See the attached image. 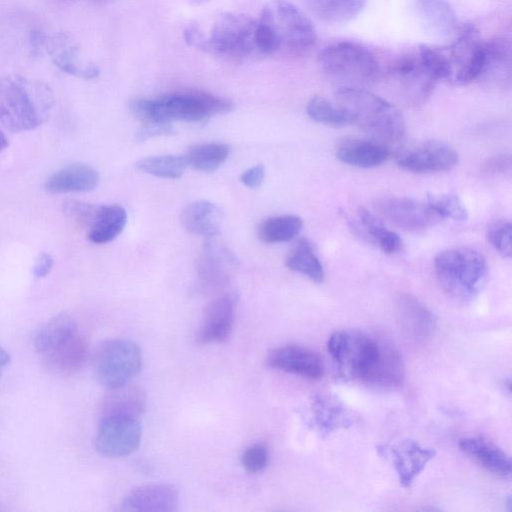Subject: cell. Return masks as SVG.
I'll use <instances>...</instances> for the list:
<instances>
[{"mask_svg":"<svg viewBox=\"0 0 512 512\" xmlns=\"http://www.w3.org/2000/svg\"><path fill=\"white\" fill-rule=\"evenodd\" d=\"M350 228L385 254L392 255L402 250L403 241L399 234L387 228L377 215L366 208L358 209L356 218L350 221Z\"/></svg>","mask_w":512,"mask_h":512,"instance_id":"cell-23","label":"cell"},{"mask_svg":"<svg viewBox=\"0 0 512 512\" xmlns=\"http://www.w3.org/2000/svg\"><path fill=\"white\" fill-rule=\"evenodd\" d=\"M47 34L39 29H34L30 32L29 43L31 54L35 57L43 56V50L46 42Z\"/></svg>","mask_w":512,"mask_h":512,"instance_id":"cell-46","label":"cell"},{"mask_svg":"<svg viewBox=\"0 0 512 512\" xmlns=\"http://www.w3.org/2000/svg\"><path fill=\"white\" fill-rule=\"evenodd\" d=\"M108 390L102 405V417L118 415L138 418L145 411L146 395L140 387L127 383Z\"/></svg>","mask_w":512,"mask_h":512,"instance_id":"cell-30","label":"cell"},{"mask_svg":"<svg viewBox=\"0 0 512 512\" xmlns=\"http://www.w3.org/2000/svg\"><path fill=\"white\" fill-rule=\"evenodd\" d=\"M458 159V153L451 145L428 140L401 153L397 163L406 171L425 174L449 171L457 165Z\"/></svg>","mask_w":512,"mask_h":512,"instance_id":"cell-13","label":"cell"},{"mask_svg":"<svg viewBox=\"0 0 512 512\" xmlns=\"http://www.w3.org/2000/svg\"><path fill=\"white\" fill-rule=\"evenodd\" d=\"M257 21L242 13L219 14L208 29L191 23L184 30L186 43L203 52L233 62H243L259 53L256 46Z\"/></svg>","mask_w":512,"mask_h":512,"instance_id":"cell-3","label":"cell"},{"mask_svg":"<svg viewBox=\"0 0 512 512\" xmlns=\"http://www.w3.org/2000/svg\"><path fill=\"white\" fill-rule=\"evenodd\" d=\"M78 330L75 321L67 314L61 313L49 319L37 331L34 347L39 354L45 353L54 344Z\"/></svg>","mask_w":512,"mask_h":512,"instance_id":"cell-37","label":"cell"},{"mask_svg":"<svg viewBox=\"0 0 512 512\" xmlns=\"http://www.w3.org/2000/svg\"><path fill=\"white\" fill-rule=\"evenodd\" d=\"M388 72L414 100H423L429 96L438 82L418 48L398 57Z\"/></svg>","mask_w":512,"mask_h":512,"instance_id":"cell-15","label":"cell"},{"mask_svg":"<svg viewBox=\"0 0 512 512\" xmlns=\"http://www.w3.org/2000/svg\"><path fill=\"white\" fill-rule=\"evenodd\" d=\"M400 484L408 488L435 457L434 449L422 447L414 440L406 439L388 448Z\"/></svg>","mask_w":512,"mask_h":512,"instance_id":"cell-21","label":"cell"},{"mask_svg":"<svg viewBox=\"0 0 512 512\" xmlns=\"http://www.w3.org/2000/svg\"><path fill=\"white\" fill-rule=\"evenodd\" d=\"M311 11L330 24L346 23L364 9L366 0H305Z\"/></svg>","mask_w":512,"mask_h":512,"instance_id":"cell-32","label":"cell"},{"mask_svg":"<svg viewBox=\"0 0 512 512\" xmlns=\"http://www.w3.org/2000/svg\"><path fill=\"white\" fill-rule=\"evenodd\" d=\"M236 308L233 293L222 294L213 299L205 308L203 320L197 333L200 343L222 342L232 330Z\"/></svg>","mask_w":512,"mask_h":512,"instance_id":"cell-18","label":"cell"},{"mask_svg":"<svg viewBox=\"0 0 512 512\" xmlns=\"http://www.w3.org/2000/svg\"><path fill=\"white\" fill-rule=\"evenodd\" d=\"M487 239L493 248L504 258L512 254V225L510 221L500 219L487 228Z\"/></svg>","mask_w":512,"mask_h":512,"instance_id":"cell-40","label":"cell"},{"mask_svg":"<svg viewBox=\"0 0 512 512\" xmlns=\"http://www.w3.org/2000/svg\"><path fill=\"white\" fill-rule=\"evenodd\" d=\"M445 58L448 83L466 85L480 79L486 57V41L471 24L460 26L453 42L441 46Z\"/></svg>","mask_w":512,"mask_h":512,"instance_id":"cell-9","label":"cell"},{"mask_svg":"<svg viewBox=\"0 0 512 512\" xmlns=\"http://www.w3.org/2000/svg\"><path fill=\"white\" fill-rule=\"evenodd\" d=\"M174 132L171 123H151L142 125L140 130L136 134V140L138 142L145 141L149 138L156 136L171 135Z\"/></svg>","mask_w":512,"mask_h":512,"instance_id":"cell-43","label":"cell"},{"mask_svg":"<svg viewBox=\"0 0 512 512\" xmlns=\"http://www.w3.org/2000/svg\"><path fill=\"white\" fill-rule=\"evenodd\" d=\"M127 222L125 209L119 204H89L79 227L85 230L87 239L95 244L114 240L124 230Z\"/></svg>","mask_w":512,"mask_h":512,"instance_id":"cell-16","label":"cell"},{"mask_svg":"<svg viewBox=\"0 0 512 512\" xmlns=\"http://www.w3.org/2000/svg\"><path fill=\"white\" fill-rule=\"evenodd\" d=\"M63 1H72V0H63Z\"/></svg>","mask_w":512,"mask_h":512,"instance_id":"cell-51","label":"cell"},{"mask_svg":"<svg viewBox=\"0 0 512 512\" xmlns=\"http://www.w3.org/2000/svg\"><path fill=\"white\" fill-rule=\"evenodd\" d=\"M413 8L424 30L432 36H455L461 26L448 0H413Z\"/></svg>","mask_w":512,"mask_h":512,"instance_id":"cell-20","label":"cell"},{"mask_svg":"<svg viewBox=\"0 0 512 512\" xmlns=\"http://www.w3.org/2000/svg\"><path fill=\"white\" fill-rule=\"evenodd\" d=\"M481 171L493 176L510 174L511 158L505 154L493 156L482 163Z\"/></svg>","mask_w":512,"mask_h":512,"instance_id":"cell-42","label":"cell"},{"mask_svg":"<svg viewBox=\"0 0 512 512\" xmlns=\"http://www.w3.org/2000/svg\"><path fill=\"white\" fill-rule=\"evenodd\" d=\"M323 75L337 88H365L379 78L381 67L374 54L348 41L324 47L317 57Z\"/></svg>","mask_w":512,"mask_h":512,"instance_id":"cell-8","label":"cell"},{"mask_svg":"<svg viewBox=\"0 0 512 512\" xmlns=\"http://www.w3.org/2000/svg\"><path fill=\"white\" fill-rule=\"evenodd\" d=\"M141 366L140 348L135 342L124 339L102 343L96 349L92 361L96 380L107 389L129 383Z\"/></svg>","mask_w":512,"mask_h":512,"instance_id":"cell-10","label":"cell"},{"mask_svg":"<svg viewBox=\"0 0 512 512\" xmlns=\"http://www.w3.org/2000/svg\"><path fill=\"white\" fill-rule=\"evenodd\" d=\"M285 265L315 283H322L325 271L312 244L305 238L299 239L287 253Z\"/></svg>","mask_w":512,"mask_h":512,"instance_id":"cell-31","label":"cell"},{"mask_svg":"<svg viewBox=\"0 0 512 512\" xmlns=\"http://www.w3.org/2000/svg\"><path fill=\"white\" fill-rule=\"evenodd\" d=\"M374 209L393 224L413 231L432 227L442 220L427 201L411 197H382L374 202Z\"/></svg>","mask_w":512,"mask_h":512,"instance_id":"cell-12","label":"cell"},{"mask_svg":"<svg viewBox=\"0 0 512 512\" xmlns=\"http://www.w3.org/2000/svg\"><path fill=\"white\" fill-rule=\"evenodd\" d=\"M180 221L182 226L192 234L213 237L221 231L223 212L212 202L195 201L182 210Z\"/></svg>","mask_w":512,"mask_h":512,"instance_id":"cell-28","label":"cell"},{"mask_svg":"<svg viewBox=\"0 0 512 512\" xmlns=\"http://www.w3.org/2000/svg\"><path fill=\"white\" fill-rule=\"evenodd\" d=\"M311 411L313 422L323 436L339 428L349 427L355 420L352 413L340 401L327 395L315 396Z\"/></svg>","mask_w":512,"mask_h":512,"instance_id":"cell-29","label":"cell"},{"mask_svg":"<svg viewBox=\"0 0 512 512\" xmlns=\"http://www.w3.org/2000/svg\"><path fill=\"white\" fill-rule=\"evenodd\" d=\"M434 269L441 288L452 298L469 302L484 288L488 266L484 256L471 247H452L434 258Z\"/></svg>","mask_w":512,"mask_h":512,"instance_id":"cell-7","label":"cell"},{"mask_svg":"<svg viewBox=\"0 0 512 512\" xmlns=\"http://www.w3.org/2000/svg\"><path fill=\"white\" fill-rule=\"evenodd\" d=\"M336 157L343 163L358 168H375L391 154L385 144L370 138H346L336 147Z\"/></svg>","mask_w":512,"mask_h":512,"instance_id":"cell-25","label":"cell"},{"mask_svg":"<svg viewBox=\"0 0 512 512\" xmlns=\"http://www.w3.org/2000/svg\"><path fill=\"white\" fill-rule=\"evenodd\" d=\"M510 43L505 38L486 41V57L481 78L492 80L510 79L511 71Z\"/></svg>","mask_w":512,"mask_h":512,"instance_id":"cell-34","label":"cell"},{"mask_svg":"<svg viewBox=\"0 0 512 512\" xmlns=\"http://www.w3.org/2000/svg\"><path fill=\"white\" fill-rule=\"evenodd\" d=\"M460 450L490 473L506 479L511 475L509 456L482 437H467L459 441Z\"/></svg>","mask_w":512,"mask_h":512,"instance_id":"cell-27","label":"cell"},{"mask_svg":"<svg viewBox=\"0 0 512 512\" xmlns=\"http://www.w3.org/2000/svg\"><path fill=\"white\" fill-rule=\"evenodd\" d=\"M306 112L311 119L324 125L342 127L354 124L349 111L323 96H313L307 103Z\"/></svg>","mask_w":512,"mask_h":512,"instance_id":"cell-36","label":"cell"},{"mask_svg":"<svg viewBox=\"0 0 512 512\" xmlns=\"http://www.w3.org/2000/svg\"><path fill=\"white\" fill-rule=\"evenodd\" d=\"M265 361L270 368L310 380H318L324 373L321 358L314 351L303 346L285 345L274 348L268 353Z\"/></svg>","mask_w":512,"mask_h":512,"instance_id":"cell-17","label":"cell"},{"mask_svg":"<svg viewBox=\"0 0 512 512\" xmlns=\"http://www.w3.org/2000/svg\"><path fill=\"white\" fill-rule=\"evenodd\" d=\"M426 201L442 220L447 218L454 221H465L468 218L466 206L455 194H429Z\"/></svg>","mask_w":512,"mask_h":512,"instance_id":"cell-39","label":"cell"},{"mask_svg":"<svg viewBox=\"0 0 512 512\" xmlns=\"http://www.w3.org/2000/svg\"><path fill=\"white\" fill-rule=\"evenodd\" d=\"M188 164L184 155H158L140 159L136 168L143 173L167 179L180 178Z\"/></svg>","mask_w":512,"mask_h":512,"instance_id":"cell-38","label":"cell"},{"mask_svg":"<svg viewBox=\"0 0 512 512\" xmlns=\"http://www.w3.org/2000/svg\"><path fill=\"white\" fill-rule=\"evenodd\" d=\"M87 355L88 344L78 330L42 354L49 368L67 375L77 372L84 365Z\"/></svg>","mask_w":512,"mask_h":512,"instance_id":"cell-24","label":"cell"},{"mask_svg":"<svg viewBox=\"0 0 512 512\" xmlns=\"http://www.w3.org/2000/svg\"><path fill=\"white\" fill-rule=\"evenodd\" d=\"M91 1L98 5H106V4L112 3L116 0H91Z\"/></svg>","mask_w":512,"mask_h":512,"instance_id":"cell-49","label":"cell"},{"mask_svg":"<svg viewBox=\"0 0 512 512\" xmlns=\"http://www.w3.org/2000/svg\"><path fill=\"white\" fill-rule=\"evenodd\" d=\"M178 492L170 484H150L132 490L122 501L121 510L168 512L177 509Z\"/></svg>","mask_w":512,"mask_h":512,"instance_id":"cell-22","label":"cell"},{"mask_svg":"<svg viewBox=\"0 0 512 512\" xmlns=\"http://www.w3.org/2000/svg\"><path fill=\"white\" fill-rule=\"evenodd\" d=\"M336 102L354 118L368 138L390 149L405 135V122L399 109L384 98L365 88H337Z\"/></svg>","mask_w":512,"mask_h":512,"instance_id":"cell-6","label":"cell"},{"mask_svg":"<svg viewBox=\"0 0 512 512\" xmlns=\"http://www.w3.org/2000/svg\"><path fill=\"white\" fill-rule=\"evenodd\" d=\"M43 55L60 71L86 80L97 78L98 66L81 57L80 48L68 33L47 34Z\"/></svg>","mask_w":512,"mask_h":512,"instance_id":"cell-14","label":"cell"},{"mask_svg":"<svg viewBox=\"0 0 512 512\" xmlns=\"http://www.w3.org/2000/svg\"><path fill=\"white\" fill-rule=\"evenodd\" d=\"M268 451L263 444H254L248 447L242 457L241 463L248 473L261 472L267 465Z\"/></svg>","mask_w":512,"mask_h":512,"instance_id":"cell-41","label":"cell"},{"mask_svg":"<svg viewBox=\"0 0 512 512\" xmlns=\"http://www.w3.org/2000/svg\"><path fill=\"white\" fill-rule=\"evenodd\" d=\"M54 102L53 91L41 80L17 74L0 79V122L13 133L41 126Z\"/></svg>","mask_w":512,"mask_h":512,"instance_id":"cell-4","label":"cell"},{"mask_svg":"<svg viewBox=\"0 0 512 512\" xmlns=\"http://www.w3.org/2000/svg\"><path fill=\"white\" fill-rule=\"evenodd\" d=\"M142 438V428L137 418L130 416H105L99 425L95 447L108 458L128 456L137 450Z\"/></svg>","mask_w":512,"mask_h":512,"instance_id":"cell-11","label":"cell"},{"mask_svg":"<svg viewBox=\"0 0 512 512\" xmlns=\"http://www.w3.org/2000/svg\"><path fill=\"white\" fill-rule=\"evenodd\" d=\"M327 349L346 379L381 388H392L403 381L401 356L383 339L357 330H340L330 336Z\"/></svg>","mask_w":512,"mask_h":512,"instance_id":"cell-1","label":"cell"},{"mask_svg":"<svg viewBox=\"0 0 512 512\" xmlns=\"http://www.w3.org/2000/svg\"><path fill=\"white\" fill-rule=\"evenodd\" d=\"M230 147L225 143L212 142L189 147L184 155L188 166L201 172L217 170L228 158Z\"/></svg>","mask_w":512,"mask_h":512,"instance_id":"cell-35","label":"cell"},{"mask_svg":"<svg viewBox=\"0 0 512 512\" xmlns=\"http://www.w3.org/2000/svg\"><path fill=\"white\" fill-rule=\"evenodd\" d=\"M188 3L190 4H194V5H197V4H201L203 3L204 1L206 0H186Z\"/></svg>","mask_w":512,"mask_h":512,"instance_id":"cell-50","label":"cell"},{"mask_svg":"<svg viewBox=\"0 0 512 512\" xmlns=\"http://www.w3.org/2000/svg\"><path fill=\"white\" fill-rule=\"evenodd\" d=\"M303 221L292 214L272 216L257 227V237L265 243H281L294 239L301 231Z\"/></svg>","mask_w":512,"mask_h":512,"instance_id":"cell-33","label":"cell"},{"mask_svg":"<svg viewBox=\"0 0 512 512\" xmlns=\"http://www.w3.org/2000/svg\"><path fill=\"white\" fill-rule=\"evenodd\" d=\"M259 54L302 56L316 44L311 20L289 0H270L262 9L256 27Z\"/></svg>","mask_w":512,"mask_h":512,"instance_id":"cell-2","label":"cell"},{"mask_svg":"<svg viewBox=\"0 0 512 512\" xmlns=\"http://www.w3.org/2000/svg\"><path fill=\"white\" fill-rule=\"evenodd\" d=\"M54 265V260L52 256L48 253H41L33 266V275L36 278H44L46 277L52 270Z\"/></svg>","mask_w":512,"mask_h":512,"instance_id":"cell-45","label":"cell"},{"mask_svg":"<svg viewBox=\"0 0 512 512\" xmlns=\"http://www.w3.org/2000/svg\"><path fill=\"white\" fill-rule=\"evenodd\" d=\"M99 183L95 168L85 163H72L52 173L45 181V189L53 194L89 192Z\"/></svg>","mask_w":512,"mask_h":512,"instance_id":"cell-26","label":"cell"},{"mask_svg":"<svg viewBox=\"0 0 512 512\" xmlns=\"http://www.w3.org/2000/svg\"><path fill=\"white\" fill-rule=\"evenodd\" d=\"M395 306L399 325L410 339L422 343L431 338L436 318L423 303L412 295L401 294Z\"/></svg>","mask_w":512,"mask_h":512,"instance_id":"cell-19","label":"cell"},{"mask_svg":"<svg viewBox=\"0 0 512 512\" xmlns=\"http://www.w3.org/2000/svg\"><path fill=\"white\" fill-rule=\"evenodd\" d=\"M233 107L230 100L200 90L170 93L157 98L138 97L129 102L131 113L142 125L175 120L203 122L228 113Z\"/></svg>","mask_w":512,"mask_h":512,"instance_id":"cell-5","label":"cell"},{"mask_svg":"<svg viewBox=\"0 0 512 512\" xmlns=\"http://www.w3.org/2000/svg\"><path fill=\"white\" fill-rule=\"evenodd\" d=\"M8 146V139L0 129V152H2Z\"/></svg>","mask_w":512,"mask_h":512,"instance_id":"cell-48","label":"cell"},{"mask_svg":"<svg viewBox=\"0 0 512 512\" xmlns=\"http://www.w3.org/2000/svg\"><path fill=\"white\" fill-rule=\"evenodd\" d=\"M10 362V356L7 351L0 346V377L2 375L3 370Z\"/></svg>","mask_w":512,"mask_h":512,"instance_id":"cell-47","label":"cell"},{"mask_svg":"<svg viewBox=\"0 0 512 512\" xmlns=\"http://www.w3.org/2000/svg\"><path fill=\"white\" fill-rule=\"evenodd\" d=\"M265 178V168L263 165L258 164L245 170L241 176V182L250 189L260 187Z\"/></svg>","mask_w":512,"mask_h":512,"instance_id":"cell-44","label":"cell"}]
</instances>
